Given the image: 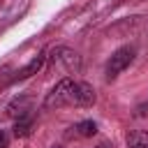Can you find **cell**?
Wrapping results in <instances>:
<instances>
[{"mask_svg": "<svg viewBox=\"0 0 148 148\" xmlns=\"http://www.w3.org/2000/svg\"><path fill=\"white\" fill-rule=\"evenodd\" d=\"M134 56H136V49L134 46H120V49H116L113 53H111V58L106 60V67H104V74H106V79L109 81H113L118 74H123L132 62H134Z\"/></svg>", "mask_w": 148, "mask_h": 148, "instance_id": "cell-3", "label": "cell"}, {"mask_svg": "<svg viewBox=\"0 0 148 148\" xmlns=\"http://www.w3.org/2000/svg\"><path fill=\"white\" fill-rule=\"evenodd\" d=\"M49 65L53 72L60 74H79L81 72V58L69 46H56L49 53Z\"/></svg>", "mask_w": 148, "mask_h": 148, "instance_id": "cell-2", "label": "cell"}, {"mask_svg": "<svg viewBox=\"0 0 148 148\" xmlns=\"http://www.w3.org/2000/svg\"><path fill=\"white\" fill-rule=\"evenodd\" d=\"M97 102L95 88L86 81H74L72 76L60 79L51 92H46L44 106L46 109H60V106H92Z\"/></svg>", "mask_w": 148, "mask_h": 148, "instance_id": "cell-1", "label": "cell"}, {"mask_svg": "<svg viewBox=\"0 0 148 148\" xmlns=\"http://www.w3.org/2000/svg\"><path fill=\"white\" fill-rule=\"evenodd\" d=\"M95 132H97V125L92 120H81L74 127H69V136H74V139H86V136H92Z\"/></svg>", "mask_w": 148, "mask_h": 148, "instance_id": "cell-6", "label": "cell"}, {"mask_svg": "<svg viewBox=\"0 0 148 148\" xmlns=\"http://www.w3.org/2000/svg\"><path fill=\"white\" fill-rule=\"evenodd\" d=\"M2 136H5V134H2V130H0V139H2Z\"/></svg>", "mask_w": 148, "mask_h": 148, "instance_id": "cell-10", "label": "cell"}, {"mask_svg": "<svg viewBox=\"0 0 148 148\" xmlns=\"http://www.w3.org/2000/svg\"><path fill=\"white\" fill-rule=\"evenodd\" d=\"M32 111V99L28 95H18L14 97L9 104H7V116L14 118V120H21V118H28Z\"/></svg>", "mask_w": 148, "mask_h": 148, "instance_id": "cell-4", "label": "cell"}, {"mask_svg": "<svg viewBox=\"0 0 148 148\" xmlns=\"http://www.w3.org/2000/svg\"><path fill=\"white\" fill-rule=\"evenodd\" d=\"M127 146L130 148H148V132L143 130H132L127 134Z\"/></svg>", "mask_w": 148, "mask_h": 148, "instance_id": "cell-7", "label": "cell"}, {"mask_svg": "<svg viewBox=\"0 0 148 148\" xmlns=\"http://www.w3.org/2000/svg\"><path fill=\"white\" fill-rule=\"evenodd\" d=\"M44 62H46V56L44 53H37L23 69H18L14 76H12V81H23V79H28V76H32V74H37L42 67H44Z\"/></svg>", "mask_w": 148, "mask_h": 148, "instance_id": "cell-5", "label": "cell"}, {"mask_svg": "<svg viewBox=\"0 0 148 148\" xmlns=\"http://www.w3.org/2000/svg\"><path fill=\"white\" fill-rule=\"evenodd\" d=\"M0 148H7V139H5V136L0 139Z\"/></svg>", "mask_w": 148, "mask_h": 148, "instance_id": "cell-9", "label": "cell"}, {"mask_svg": "<svg viewBox=\"0 0 148 148\" xmlns=\"http://www.w3.org/2000/svg\"><path fill=\"white\" fill-rule=\"evenodd\" d=\"M30 132H32V118H30V116L16 120V125H14V134H16V136H28Z\"/></svg>", "mask_w": 148, "mask_h": 148, "instance_id": "cell-8", "label": "cell"}]
</instances>
